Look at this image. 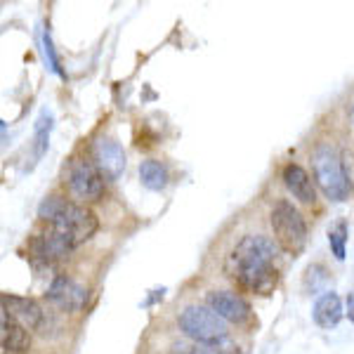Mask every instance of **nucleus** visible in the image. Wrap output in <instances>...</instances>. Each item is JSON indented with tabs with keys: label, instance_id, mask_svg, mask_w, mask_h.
Returning a JSON list of instances; mask_svg holds the SVG:
<instances>
[{
	"label": "nucleus",
	"instance_id": "nucleus-1",
	"mask_svg": "<svg viewBox=\"0 0 354 354\" xmlns=\"http://www.w3.org/2000/svg\"><path fill=\"white\" fill-rule=\"evenodd\" d=\"M38 218L50 222V227L66 239L71 248H78L97 232V218L93 210L66 201L64 196H48L38 205Z\"/></svg>",
	"mask_w": 354,
	"mask_h": 354
},
{
	"label": "nucleus",
	"instance_id": "nucleus-2",
	"mask_svg": "<svg viewBox=\"0 0 354 354\" xmlns=\"http://www.w3.org/2000/svg\"><path fill=\"white\" fill-rule=\"evenodd\" d=\"M312 168L314 180L330 201H345L350 194V180H347L338 151L328 145L317 147V151L312 153Z\"/></svg>",
	"mask_w": 354,
	"mask_h": 354
},
{
	"label": "nucleus",
	"instance_id": "nucleus-3",
	"mask_svg": "<svg viewBox=\"0 0 354 354\" xmlns=\"http://www.w3.org/2000/svg\"><path fill=\"white\" fill-rule=\"evenodd\" d=\"M177 326L187 338L196 342H215L227 338V322L218 317L208 305H189L180 312Z\"/></svg>",
	"mask_w": 354,
	"mask_h": 354
},
{
	"label": "nucleus",
	"instance_id": "nucleus-4",
	"mask_svg": "<svg viewBox=\"0 0 354 354\" xmlns=\"http://www.w3.org/2000/svg\"><path fill=\"white\" fill-rule=\"evenodd\" d=\"M272 230L279 245L288 253H300L307 241V225L293 203L279 201L272 210Z\"/></svg>",
	"mask_w": 354,
	"mask_h": 354
},
{
	"label": "nucleus",
	"instance_id": "nucleus-5",
	"mask_svg": "<svg viewBox=\"0 0 354 354\" xmlns=\"http://www.w3.org/2000/svg\"><path fill=\"white\" fill-rule=\"evenodd\" d=\"M277 258V245L267 236L260 234H248L236 243V248L232 250L230 260H227V272L241 270V267L250 265H270Z\"/></svg>",
	"mask_w": 354,
	"mask_h": 354
},
{
	"label": "nucleus",
	"instance_id": "nucleus-6",
	"mask_svg": "<svg viewBox=\"0 0 354 354\" xmlns=\"http://www.w3.org/2000/svg\"><path fill=\"white\" fill-rule=\"evenodd\" d=\"M68 189L78 201H97L104 192V177L93 161H76L68 170Z\"/></svg>",
	"mask_w": 354,
	"mask_h": 354
},
{
	"label": "nucleus",
	"instance_id": "nucleus-7",
	"mask_svg": "<svg viewBox=\"0 0 354 354\" xmlns=\"http://www.w3.org/2000/svg\"><path fill=\"white\" fill-rule=\"evenodd\" d=\"M230 274L239 286L258 295H270L272 290L277 288V281H279V272H277V267H274V262L272 265L241 267V270H234Z\"/></svg>",
	"mask_w": 354,
	"mask_h": 354
},
{
	"label": "nucleus",
	"instance_id": "nucleus-8",
	"mask_svg": "<svg viewBox=\"0 0 354 354\" xmlns=\"http://www.w3.org/2000/svg\"><path fill=\"white\" fill-rule=\"evenodd\" d=\"M205 300H208L210 310L225 319V322L243 324L250 319V305L239 293H232V290H210Z\"/></svg>",
	"mask_w": 354,
	"mask_h": 354
},
{
	"label": "nucleus",
	"instance_id": "nucleus-9",
	"mask_svg": "<svg viewBox=\"0 0 354 354\" xmlns=\"http://www.w3.org/2000/svg\"><path fill=\"white\" fill-rule=\"evenodd\" d=\"M48 300L64 312H81L85 307V300H88V290L73 279L57 277L48 288Z\"/></svg>",
	"mask_w": 354,
	"mask_h": 354
},
{
	"label": "nucleus",
	"instance_id": "nucleus-10",
	"mask_svg": "<svg viewBox=\"0 0 354 354\" xmlns=\"http://www.w3.org/2000/svg\"><path fill=\"white\" fill-rule=\"evenodd\" d=\"M93 163L104 180H118L125 170V153L121 145L113 140H97L93 149Z\"/></svg>",
	"mask_w": 354,
	"mask_h": 354
},
{
	"label": "nucleus",
	"instance_id": "nucleus-11",
	"mask_svg": "<svg viewBox=\"0 0 354 354\" xmlns=\"http://www.w3.org/2000/svg\"><path fill=\"white\" fill-rule=\"evenodd\" d=\"M28 248H31V253L36 255V258H41L45 262L62 260L73 250L66 239L62 236V234H57L53 227L41 234H36V236L31 239V243H28Z\"/></svg>",
	"mask_w": 354,
	"mask_h": 354
},
{
	"label": "nucleus",
	"instance_id": "nucleus-12",
	"mask_svg": "<svg viewBox=\"0 0 354 354\" xmlns=\"http://www.w3.org/2000/svg\"><path fill=\"white\" fill-rule=\"evenodd\" d=\"M3 312H8L24 328H38L43 322V310L38 307V302L31 298H21V295L3 293Z\"/></svg>",
	"mask_w": 354,
	"mask_h": 354
},
{
	"label": "nucleus",
	"instance_id": "nucleus-13",
	"mask_svg": "<svg viewBox=\"0 0 354 354\" xmlns=\"http://www.w3.org/2000/svg\"><path fill=\"white\" fill-rule=\"evenodd\" d=\"M283 185L302 203H314L317 201V189H314L312 177L307 175L305 168H300L298 163H288L283 168Z\"/></svg>",
	"mask_w": 354,
	"mask_h": 354
},
{
	"label": "nucleus",
	"instance_id": "nucleus-14",
	"mask_svg": "<svg viewBox=\"0 0 354 354\" xmlns=\"http://www.w3.org/2000/svg\"><path fill=\"white\" fill-rule=\"evenodd\" d=\"M0 342H3L5 352H24L31 345V338H28L26 328L19 322H15L8 312H3V317H0Z\"/></svg>",
	"mask_w": 354,
	"mask_h": 354
},
{
	"label": "nucleus",
	"instance_id": "nucleus-15",
	"mask_svg": "<svg viewBox=\"0 0 354 354\" xmlns=\"http://www.w3.org/2000/svg\"><path fill=\"white\" fill-rule=\"evenodd\" d=\"M312 317H314V322H317V326H322V328L338 326V322L342 319L340 298L335 293H324L322 298L317 300V305H314Z\"/></svg>",
	"mask_w": 354,
	"mask_h": 354
},
{
	"label": "nucleus",
	"instance_id": "nucleus-16",
	"mask_svg": "<svg viewBox=\"0 0 354 354\" xmlns=\"http://www.w3.org/2000/svg\"><path fill=\"white\" fill-rule=\"evenodd\" d=\"M140 180L147 189L161 192L163 187L168 185V170H165V165L158 161H145L140 165Z\"/></svg>",
	"mask_w": 354,
	"mask_h": 354
},
{
	"label": "nucleus",
	"instance_id": "nucleus-17",
	"mask_svg": "<svg viewBox=\"0 0 354 354\" xmlns=\"http://www.w3.org/2000/svg\"><path fill=\"white\" fill-rule=\"evenodd\" d=\"M189 354H241L236 342H232L230 338H222L215 342H196L192 347Z\"/></svg>",
	"mask_w": 354,
	"mask_h": 354
},
{
	"label": "nucleus",
	"instance_id": "nucleus-18",
	"mask_svg": "<svg viewBox=\"0 0 354 354\" xmlns=\"http://www.w3.org/2000/svg\"><path fill=\"white\" fill-rule=\"evenodd\" d=\"M328 243L330 250L338 260H345V243H347V225L345 222H338L335 227L328 230Z\"/></svg>",
	"mask_w": 354,
	"mask_h": 354
},
{
	"label": "nucleus",
	"instance_id": "nucleus-19",
	"mask_svg": "<svg viewBox=\"0 0 354 354\" xmlns=\"http://www.w3.org/2000/svg\"><path fill=\"white\" fill-rule=\"evenodd\" d=\"M43 45H45V55H48V59H50V68L59 73V64H57V57H55V50H53V41H50V33H45V36H43Z\"/></svg>",
	"mask_w": 354,
	"mask_h": 354
},
{
	"label": "nucleus",
	"instance_id": "nucleus-20",
	"mask_svg": "<svg viewBox=\"0 0 354 354\" xmlns=\"http://www.w3.org/2000/svg\"><path fill=\"white\" fill-rule=\"evenodd\" d=\"M347 317L354 324V295H347Z\"/></svg>",
	"mask_w": 354,
	"mask_h": 354
},
{
	"label": "nucleus",
	"instance_id": "nucleus-21",
	"mask_svg": "<svg viewBox=\"0 0 354 354\" xmlns=\"http://www.w3.org/2000/svg\"><path fill=\"white\" fill-rule=\"evenodd\" d=\"M180 354H189V352H180Z\"/></svg>",
	"mask_w": 354,
	"mask_h": 354
}]
</instances>
